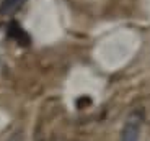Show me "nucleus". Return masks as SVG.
Segmentation results:
<instances>
[{"mask_svg":"<svg viewBox=\"0 0 150 141\" xmlns=\"http://www.w3.org/2000/svg\"><path fill=\"white\" fill-rule=\"evenodd\" d=\"M140 126H142V113L132 112L121 130V141H139Z\"/></svg>","mask_w":150,"mask_h":141,"instance_id":"obj_1","label":"nucleus"},{"mask_svg":"<svg viewBox=\"0 0 150 141\" xmlns=\"http://www.w3.org/2000/svg\"><path fill=\"white\" fill-rule=\"evenodd\" d=\"M26 0H2L0 2V15H13Z\"/></svg>","mask_w":150,"mask_h":141,"instance_id":"obj_2","label":"nucleus"}]
</instances>
